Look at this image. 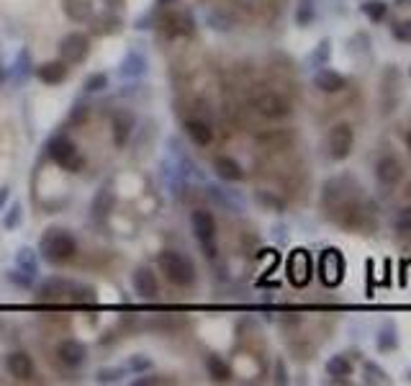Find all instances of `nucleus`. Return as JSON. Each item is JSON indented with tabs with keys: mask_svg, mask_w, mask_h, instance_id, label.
<instances>
[{
	"mask_svg": "<svg viewBox=\"0 0 411 386\" xmlns=\"http://www.w3.org/2000/svg\"><path fill=\"white\" fill-rule=\"evenodd\" d=\"M39 299L54 301V304H95L98 293L88 283L62 279V276H52L39 286Z\"/></svg>",
	"mask_w": 411,
	"mask_h": 386,
	"instance_id": "f257e3e1",
	"label": "nucleus"
},
{
	"mask_svg": "<svg viewBox=\"0 0 411 386\" xmlns=\"http://www.w3.org/2000/svg\"><path fill=\"white\" fill-rule=\"evenodd\" d=\"M39 252L47 263L62 265L70 263L72 257L78 255V240L62 227H49L39 240Z\"/></svg>",
	"mask_w": 411,
	"mask_h": 386,
	"instance_id": "f03ea898",
	"label": "nucleus"
},
{
	"mask_svg": "<svg viewBox=\"0 0 411 386\" xmlns=\"http://www.w3.org/2000/svg\"><path fill=\"white\" fill-rule=\"evenodd\" d=\"M157 268L165 273V279L170 281L172 286L188 288L196 283V265L185 252L162 250L157 255Z\"/></svg>",
	"mask_w": 411,
	"mask_h": 386,
	"instance_id": "7ed1b4c3",
	"label": "nucleus"
},
{
	"mask_svg": "<svg viewBox=\"0 0 411 386\" xmlns=\"http://www.w3.org/2000/svg\"><path fill=\"white\" fill-rule=\"evenodd\" d=\"M355 199H357V196L350 191L347 178L326 180L324 188H321V206H324L326 216H332V219H337V216H340Z\"/></svg>",
	"mask_w": 411,
	"mask_h": 386,
	"instance_id": "20e7f679",
	"label": "nucleus"
},
{
	"mask_svg": "<svg viewBox=\"0 0 411 386\" xmlns=\"http://www.w3.org/2000/svg\"><path fill=\"white\" fill-rule=\"evenodd\" d=\"M191 229H193V237L198 240L201 250L206 252V257L213 260L216 257V219H213L211 211L196 209L191 214Z\"/></svg>",
	"mask_w": 411,
	"mask_h": 386,
	"instance_id": "39448f33",
	"label": "nucleus"
},
{
	"mask_svg": "<svg viewBox=\"0 0 411 386\" xmlns=\"http://www.w3.org/2000/svg\"><path fill=\"white\" fill-rule=\"evenodd\" d=\"M49 158L52 163H57L62 170L67 172H80L83 170V155H80V147L72 142L70 136H54L49 142Z\"/></svg>",
	"mask_w": 411,
	"mask_h": 386,
	"instance_id": "423d86ee",
	"label": "nucleus"
},
{
	"mask_svg": "<svg viewBox=\"0 0 411 386\" xmlns=\"http://www.w3.org/2000/svg\"><path fill=\"white\" fill-rule=\"evenodd\" d=\"M345 273H347V263H345V255H342L337 247H326L319 255V279L324 286L337 288L345 281Z\"/></svg>",
	"mask_w": 411,
	"mask_h": 386,
	"instance_id": "0eeeda50",
	"label": "nucleus"
},
{
	"mask_svg": "<svg viewBox=\"0 0 411 386\" xmlns=\"http://www.w3.org/2000/svg\"><path fill=\"white\" fill-rule=\"evenodd\" d=\"M252 108H255L260 116L270 119V122L285 119V116H291V111H293L291 100L285 98V95L275 93V90H263V93H257L255 98H252Z\"/></svg>",
	"mask_w": 411,
	"mask_h": 386,
	"instance_id": "6e6552de",
	"label": "nucleus"
},
{
	"mask_svg": "<svg viewBox=\"0 0 411 386\" xmlns=\"http://www.w3.org/2000/svg\"><path fill=\"white\" fill-rule=\"evenodd\" d=\"M285 276L296 288L309 286V281L314 279V260L311 252L304 250V247H296V250L288 255L285 260Z\"/></svg>",
	"mask_w": 411,
	"mask_h": 386,
	"instance_id": "1a4fd4ad",
	"label": "nucleus"
},
{
	"mask_svg": "<svg viewBox=\"0 0 411 386\" xmlns=\"http://www.w3.org/2000/svg\"><path fill=\"white\" fill-rule=\"evenodd\" d=\"M90 54V36L83 31H70L67 36H62L59 42V59L67 64H80L85 62Z\"/></svg>",
	"mask_w": 411,
	"mask_h": 386,
	"instance_id": "9d476101",
	"label": "nucleus"
},
{
	"mask_svg": "<svg viewBox=\"0 0 411 386\" xmlns=\"http://www.w3.org/2000/svg\"><path fill=\"white\" fill-rule=\"evenodd\" d=\"M355 147V129L350 124H337L329 131V139H326V150H329V158L342 163L352 155Z\"/></svg>",
	"mask_w": 411,
	"mask_h": 386,
	"instance_id": "9b49d317",
	"label": "nucleus"
},
{
	"mask_svg": "<svg viewBox=\"0 0 411 386\" xmlns=\"http://www.w3.org/2000/svg\"><path fill=\"white\" fill-rule=\"evenodd\" d=\"M160 31H162V36H167V39H177V36H193V16L191 13H183V11H165L162 16H160Z\"/></svg>",
	"mask_w": 411,
	"mask_h": 386,
	"instance_id": "f8f14e48",
	"label": "nucleus"
},
{
	"mask_svg": "<svg viewBox=\"0 0 411 386\" xmlns=\"http://www.w3.org/2000/svg\"><path fill=\"white\" fill-rule=\"evenodd\" d=\"M376 178L381 186L386 188H396L401 180H404V165L401 160L393 158V155H383L376 163Z\"/></svg>",
	"mask_w": 411,
	"mask_h": 386,
	"instance_id": "ddd939ff",
	"label": "nucleus"
},
{
	"mask_svg": "<svg viewBox=\"0 0 411 386\" xmlns=\"http://www.w3.org/2000/svg\"><path fill=\"white\" fill-rule=\"evenodd\" d=\"M131 286H134V293L139 296V299H147V301L157 299V293H160L157 276L149 265H139V268H134V273H131Z\"/></svg>",
	"mask_w": 411,
	"mask_h": 386,
	"instance_id": "4468645a",
	"label": "nucleus"
},
{
	"mask_svg": "<svg viewBox=\"0 0 411 386\" xmlns=\"http://www.w3.org/2000/svg\"><path fill=\"white\" fill-rule=\"evenodd\" d=\"M136 127V116L131 114V111H126V108H121V111H116L114 119H111V139H114L116 147H126V142L131 139V131H134Z\"/></svg>",
	"mask_w": 411,
	"mask_h": 386,
	"instance_id": "2eb2a0df",
	"label": "nucleus"
},
{
	"mask_svg": "<svg viewBox=\"0 0 411 386\" xmlns=\"http://www.w3.org/2000/svg\"><path fill=\"white\" fill-rule=\"evenodd\" d=\"M6 368L8 373L18 381H31L36 376V365L34 358L29 356L26 351H13L6 356Z\"/></svg>",
	"mask_w": 411,
	"mask_h": 386,
	"instance_id": "dca6fc26",
	"label": "nucleus"
},
{
	"mask_svg": "<svg viewBox=\"0 0 411 386\" xmlns=\"http://www.w3.org/2000/svg\"><path fill=\"white\" fill-rule=\"evenodd\" d=\"M57 358L67 368H80L88 361V348L80 340H62L57 345Z\"/></svg>",
	"mask_w": 411,
	"mask_h": 386,
	"instance_id": "f3484780",
	"label": "nucleus"
},
{
	"mask_svg": "<svg viewBox=\"0 0 411 386\" xmlns=\"http://www.w3.org/2000/svg\"><path fill=\"white\" fill-rule=\"evenodd\" d=\"M114 209H116V193L111 191L108 186L98 188L95 196H93V201H90V216L93 219H95V222H106Z\"/></svg>",
	"mask_w": 411,
	"mask_h": 386,
	"instance_id": "a211bd4d",
	"label": "nucleus"
},
{
	"mask_svg": "<svg viewBox=\"0 0 411 386\" xmlns=\"http://www.w3.org/2000/svg\"><path fill=\"white\" fill-rule=\"evenodd\" d=\"M34 72H36V78L42 80L44 86H59V83H64V80H67V72H70V67H67V62H62V59H49V62L39 64Z\"/></svg>",
	"mask_w": 411,
	"mask_h": 386,
	"instance_id": "6ab92c4d",
	"label": "nucleus"
},
{
	"mask_svg": "<svg viewBox=\"0 0 411 386\" xmlns=\"http://www.w3.org/2000/svg\"><path fill=\"white\" fill-rule=\"evenodd\" d=\"M314 88L321 90V93H340L347 88V78L340 75L337 70H329V67H321L316 75H314Z\"/></svg>",
	"mask_w": 411,
	"mask_h": 386,
	"instance_id": "aec40b11",
	"label": "nucleus"
},
{
	"mask_svg": "<svg viewBox=\"0 0 411 386\" xmlns=\"http://www.w3.org/2000/svg\"><path fill=\"white\" fill-rule=\"evenodd\" d=\"M62 13L72 23H88L95 13V3L93 0H62Z\"/></svg>",
	"mask_w": 411,
	"mask_h": 386,
	"instance_id": "412c9836",
	"label": "nucleus"
},
{
	"mask_svg": "<svg viewBox=\"0 0 411 386\" xmlns=\"http://www.w3.org/2000/svg\"><path fill=\"white\" fill-rule=\"evenodd\" d=\"M90 34L93 36H111L121 31V18L114 11H106V13H93L90 21Z\"/></svg>",
	"mask_w": 411,
	"mask_h": 386,
	"instance_id": "4be33fe9",
	"label": "nucleus"
},
{
	"mask_svg": "<svg viewBox=\"0 0 411 386\" xmlns=\"http://www.w3.org/2000/svg\"><path fill=\"white\" fill-rule=\"evenodd\" d=\"M213 170H216V175L221 180H229V183H237V180L244 178V168L229 155H216L213 158Z\"/></svg>",
	"mask_w": 411,
	"mask_h": 386,
	"instance_id": "5701e85b",
	"label": "nucleus"
},
{
	"mask_svg": "<svg viewBox=\"0 0 411 386\" xmlns=\"http://www.w3.org/2000/svg\"><path fill=\"white\" fill-rule=\"evenodd\" d=\"M206 371H208V376H211L213 381H219V384H227V381H232V365L224 361L221 356H216V353H211V356L206 358Z\"/></svg>",
	"mask_w": 411,
	"mask_h": 386,
	"instance_id": "b1692460",
	"label": "nucleus"
},
{
	"mask_svg": "<svg viewBox=\"0 0 411 386\" xmlns=\"http://www.w3.org/2000/svg\"><path fill=\"white\" fill-rule=\"evenodd\" d=\"M144 72H147V57H144L142 52H129L126 59L119 67L121 78H139Z\"/></svg>",
	"mask_w": 411,
	"mask_h": 386,
	"instance_id": "393cba45",
	"label": "nucleus"
},
{
	"mask_svg": "<svg viewBox=\"0 0 411 386\" xmlns=\"http://www.w3.org/2000/svg\"><path fill=\"white\" fill-rule=\"evenodd\" d=\"M185 131H188V136H191L198 147H206V144L213 142V129L206 122H201V119H188V122H185Z\"/></svg>",
	"mask_w": 411,
	"mask_h": 386,
	"instance_id": "a878e982",
	"label": "nucleus"
},
{
	"mask_svg": "<svg viewBox=\"0 0 411 386\" xmlns=\"http://www.w3.org/2000/svg\"><path fill=\"white\" fill-rule=\"evenodd\" d=\"M326 373L334 381H347L352 376V361L347 356H334L326 361Z\"/></svg>",
	"mask_w": 411,
	"mask_h": 386,
	"instance_id": "bb28decb",
	"label": "nucleus"
},
{
	"mask_svg": "<svg viewBox=\"0 0 411 386\" xmlns=\"http://www.w3.org/2000/svg\"><path fill=\"white\" fill-rule=\"evenodd\" d=\"M16 271L21 273V276H26L29 281H34L36 271H39V265H36V252L31 250V247H21L18 250V255H16Z\"/></svg>",
	"mask_w": 411,
	"mask_h": 386,
	"instance_id": "cd10ccee",
	"label": "nucleus"
},
{
	"mask_svg": "<svg viewBox=\"0 0 411 386\" xmlns=\"http://www.w3.org/2000/svg\"><path fill=\"white\" fill-rule=\"evenodd\" d=\"M257 142L265 144L268 150H285L288 144L293 142V136L285 131V129H275V131H268V134H260Z\"/></svg>",
	"mask_w": 411,
	"mask_h": 386,
	"instance_id": "c85d7f7f",
	"label": "nucleus"
},
{
	"mask_svg": "<svg viewBox=\"0 0 411 386\" xmlns=\"http://www.w3.org/2000/svg\"><path fill=\"white\" fill-rule=\"evenodd\" d=\"M362 376H365V384H373V386H386L391 384V376L386 371H383L381 365L376 363V361H365L362 363Z\"/></svg>",
	"mask_w": 411,
	"mask_h": 386,
	"instance_id": "c756f323",
	"label": "nucleus"
},
{
	"mask_svg": "<svg viewBox=\"0 0 411 386\" xmlns=\"http://www.w3.org/2000/svg\"><path fill=\"white\" fill-rule=\"evenodd\" d=\"M360 11H362V16L370 18L373 23H381L383 18L388 16V3H386V0H362Z\"/></svg>",
	"mask_w": 411,
	"mask_h": 386,
	"instance_id": "7c9ffc66",
	"label": "nucleus"
},
{
	"mask_svg": "<svg viewBox=\"0 0 411 386\" xmlns=\"http://www.w3.org/2000/svg\"><path fill=\"white\" fill-rule=\"evenodd\" d=\"M398 348V335H396V324L393 322H386L378 332V351L381 353H388V351H396Z\"/></svg>",
	"mask_w": 411,
	"mask_h": 386,
	"instance_id": "2f4dec72",
	"label": "nucleus"
},
{
	"mask_svg": "<svg viewBox=\"0 0 411 386\" xmlns=\"http://www.w3.org/2000/svg\"><path fill=\"white\" fill-rule=\"evenodd\" d=\"M255 199H257V204H260V206L270 209V211H275V214H283V211H285V201L280 199V196H275V193L257 191Z\"/></svg>",
	"mask_w": 411,
	"mask_h": 386,
	"instance_id": "473e14b6",
	"label": "nucleus"
},
{
	"mask_svg": "<svg viewBox=\"0 0 411 386\" xmlns=\"http://www.w3.org/2000/svg\"><path fill=\"white\" fill-rule=\"evenodd\" d=\"M316 16V8H314V0H298L296 8V23L298 26H309Z\"/></svg>",
	"mask_w": 411,
	"mask_h": 386,
	"instance_id": "72a5a7b5",
	"label": "nucleus"
},
{
	"mask_svg": "<svg viewBox=\"0 0 411 386\" xmlns=\"http://www.w3.org/2000/svg\"><path fill=\"white\" fill-rule=\"evenodd\" d=\"M83 88H85V93H100L108 88V75L106 72H93V75H88Z\"/></svg>",
	"mask_w": 411,
	"mask_h": 386,
	"instance_id": "f704fd0d",
	"label": "nucleus"
},
{
	"mask_svg": "<svg viewBox=\"0 0 411 386\" xmlns=\"http://www.w3.org/2000/svg\"><path fill=\"white\" fill-rule=\"evenodd\" d=\"M396 232L401 237L411 235V206H404L396 214Z\"/></svg>",
	"mask_w": 411,
	"mask_h": 386,
	"instance_id": "c9c22d12",
	"label": "nucleus"
},
{
	"mask_svg": "<svg viewBox=\"0 0 411 386\" xmlns=\"http://www.w3.org/2000/svg\"><path fill=\"white\" fill-rule=\"evenodd\" d=\"M21 219H23V214H21V204L16 201L13 206L8 209L6 219H3V227H6V229H16L18 224H21Z\"/></svg>",
	"mask_w": 411,
	"mask_h": 386,
	"instance_id": "e433bc0d",
	"label": "nucleus"
},
{
	"mask_svg": "<svg viewBox=\"0 0 411 386\" xmlns=\"http://www.w3.org/2000/svg\"><path fill=\"white\" fill-rule=\"evenodd\" d=\"M393 39L401 44H411V21H398L393 29H391Z\"/></svg>",
	"mask_w": 411,
	"mask_h": 386,
	"instance_id": "4c0bfd02",
	"label": "nucleus"
},
{
	"mask_svg": "<svg viewBox=\"0 0 411 386\" xmlns=\"http://www.w3.org/2000/svg\"><path fill=\"white\" fill-rule=\"evenodd\" d=\"M329 54H332V42H329V39H321L319 47H316V52L311 54V62L314 64H324L326 59H329Z\"/></svg>",
	"mask_w": 411,
	"mask_h": 386,
	"instance_id": "58836bf2",
	"label": "nucleus"
},
{
	"mask_svg": "<svg viewBox=\"0 0 411 386\" xmlns=\"http://www.w3.org/2000/svg\"><path fill=\"white\" fill-rule=\"evenodd\" d=\"M129 368H131V371L139 376L142 371H149V368H152V361H149V358H144V356H134L131 361H129Z\"/></svg>",
	"mask_w": 411,
	"mask_h": 386,
	"instance_id": "ea45409f",
	"label": "nucleus"
},
{
	"mask_svg": "<svg viewBox=\"0 0 411 386\" xmlns=\"http://www.w3.org/2000/svg\"><path fill=\"white\" fill-rule=\"evenodd\" d=\"M98 381H100V384H119V381H121V371H119V368H103V371L98 373Z\"/></svg>",
	"mask_w": 411,
	"mask_h": 386,
	"instance_id": "a19ab883",
	"label": "nucleus"
},
{
	"mask_svg": "<svg viewBox=\"0 0 411 386\" xmlns=\"http://www.w3.org/2000/svg\"><path fill=\"white\" fill-rule=\"evenodd\" d=\"M275 384H288V376H285V363L278 361L275 363Z\"/></svg>",
	"mask_w": 411,
	"mask_h": 386,
	"instance_id": "79ce46f5",
	"label": "nucleus"
},
{
	"mask_svg": "<svg viewBox=\"0 0 411 386\" xmlns=\"http://www.w3.org/2000/svg\"><path fill=\"white\" fill-rule=\"evenodd\" d=\"M85 116H88V106H75V108H72L70 119H72L75 124H80L83 119H85Z\"/></svg>",
	"mask_w": 411,
	"mask_h": 386,
	"instance_id": "37998d69",
	"label": "nucleus"
},
{
	"mask_svg": "<svg viewBox=\"0 0 411 386\" xmlns=\"http://www.w3.org/2000/svg\"><path fill=\"white\" fill-rule=\"evenodd\" d=\"M152 384H165L160 376H149V379H134V386H152Z\"/></svg>",
	"mask_w": 411,
	"mask_h": 386,
	"instance_id": "c03bdc74",
	"label": "nucleus"
},
{
	"mask_svg": "<svg viewBox=\"0 0 411 386\" xmlns=\"http://www.w3.org/2000/svg\"><path fill=\"white\" fill-rule=\"evenodd\" d=\"M8 196H11V186H0V209L8 204Z\"/></svg>",
	"mask_w": 411,
	"mask_h": 386,
	"instance_id": "a18cd8bd",
	"label": "nucleus"
},
{
	"mask_svg": "<svg viewBox=\"0 0 411 386\" xmlns=\"http://www.w3.org/2000/svg\"><path fill=\"white\" fill-rule=\"evenodd\" d=\"M404 142H406V150L411 152V131H406V136H404Z\"/></svg>",
	"mask_w": 411,
	"mask_h": 386,
	"instance_id": "49530a36",
	"label": "nucleus"
},
{
	"mask_svg": "<svg viewBox=\"0 0 411 386\" xmlns=\"http://www.w3.org/2000/svg\"><path fill=\"white\" fill-rule=\"evenodd\" d=\"M172 3H177V0H157V6H172Z\"/></svg>",
	"mask_w": 411,
	"mask_h": 386,
	"instance_id": "de8ad7c7",
	"label": "nucleus"
},
{
	"mask_svg": "<svg viewBox=\"0 0 411 386\" xmlns=\"http://www.w3.org/2000/svg\"><path fill=\"white\" fill-rule=\"evenodd\" d=\"M396 6H401V8H406V6H411V0H396Z\"/></svg>",
	"mask_w": 411,
	"mask_h": 386,
	"instance_id": "09e8293b",
	"label": "nucleus"
},
{
	"mask_svg": "<svg viewBox=\"0 0 411 386\" xmlns=\"http://www.w3.org/2000/svg\"><path fill=\"white\" fill-rule=\"evenodd\" d=\"M406 196H409V199H411V183H409V186H406Z\"/></svg>",
	"mask_w": 411,
	"mask_h": 386,
	"instance_id": "8fccbe9b",
	"label": "nucleus"
},
{
	"mask_svg": "<svg viewBox=\"0 0 411 386\" xmlns=\"http://www.w3.org/2000/svg\"><path fill=\"white\" fill-rule=\"evenodd\" d=\"M409 75H411V70H409Z\"/></svg>",
	"mask_w": 411,
	"mask_h": 386,
	"instance_id": "3c124183",
	"label": "nucleus"
}]
</instances>
